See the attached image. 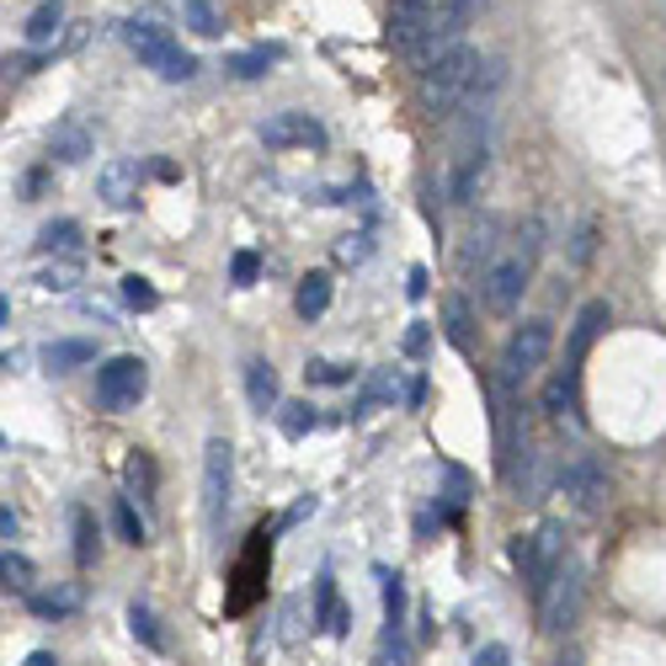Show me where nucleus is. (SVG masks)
I'll return each mask as SVG.
<instances>
[{
	"mask_svg": "<svg viewBox=\"0 0 666 666\" xmlns=\"http://www.w3.org/2000/svg\"><path fill=\"white\" fill-rule=\"evenodd\" d=\"M379 581H384V619H390V635L405 624V581L394 571H379Z\"/></svg>",
	"mask_w": 666,
	"mask_h": 666,
	"instance_id": "nucleus-32",
	"label": "nucleus"
},
{
	"mask_svg": "<svg viewBox=\"0 0 666 666\" xmlns=\"http://www.w3.org/2000/svg\"><path fill=\"white\" fill-rule=\"evenodd\" d=\"M92 155H96V139L81 118H64L60 128L49 134V160H60V166H81V160H92Z\"/></svg>",
	"mask_w": 666,
	"mask_h": 666,
	"instance_id": "nucleus-17",
	"label": "nucleus"
},
{
	"mask_svg": "<svg viewBox=\"0 0 666 666\" xmlns=\"http://www.w3.org/2000/svg\"><path fill=\"white\" fill-rule=\"evenodd\" d=\"M379 666H411V639L400 635V630H384V645H379Z\"/></svg>",
	"mask_w": 666,
	"mask_h": 666,
	"instance_id": "nucleus-42",
	"label": "nucleus"
},
{
	"mask_svg": "<svg viewBox=\"0 0 666 666\" xmlns=\"http://www.w3.org/2000/svg\"><path fill=\"white\" fill-rule=\"evenodd\" d=\"M485 171H490V145H485L480 128H469V134L458 139V150H454V177H448V192H454L458 209H469V203L480 198Z\"/></svg>",
	"mask_w": 666,
	"mask_h": 666,
	"instance_id": "nucleus-11",
	"label": "nucleus"
},
{
	"mask_svg": "<svg viewBox=\"0 0 666 666\" xmlns=\"http://www.w3.org/2000/svg\"><path fill=\"white\" fill-rule=\"evenodd\" d=\"M113 522H118V533L128 545H145V517L134 512V496H123L118 507H113Z\"/></svg>",
	"mask_w": 666,
	"mask_h": 666,
	"instance_id": "nucleus-36",
	"label": "nucleus"
},
{
	"mask_svg": "<svg viewBox=\"0 0 666 666\" xmlns=\"http://www.w3.org/2000/svg\"><path fill=\"white\" fill-rule=\"evenodd\" d=\"M539 251H545V230L528 219L522 224V235H517L507 251H496L490 262H485L480 273V299L490 315H512L522 294H528V283H533V262H539Z\"/></svg>",
	"mask_w": 666,
	"mask_h": 666,
	"instance_id": "nucleus-1",
	"label": "nucleus"
},
{
	"mask_svg": "<svg viewBox=\"0 0 666 666\" xmlns=\"http://www.w3.org/2000/svg\"><path fill=\"white\" fill-rule=\"evenodd\" d=\"M70 528H75V565L86 571V565H96V512L92 507H70Z\"/></svg>",
	"mask_w": 666,
	"mask_h": 666,
	"instance_id": "nucleus-24",
	"label": "nucleus"
},
{
	"mask_svg": "<svg viewBox=\"0 0 666 666\" xmlns=\"http://www.w3.org/2000/svg\"><path fill=\"white\" fill-rule=\"evenodd\" d=\"M554 485H560V496L571 501L575 512H598V507L607 501V469L592 454L565 458L560 475H554Z\"/></svg>",
	"mask_w": 666,
	"mask_h": 666,
	"instance_id": "nucleus-10",
	"label": "nucleus"
},
{
	"mask_svg": "<svg viewBox=\"0 0 666 666\" xmlns=\"http://www.w3.org/2000/svg\"><path fill=\"white\" fill-rule=\"evenodd\" d=\"M267 150H326V123L315 113H273L262 123Z\"/></svg>",
	"mask_w": 666,
	"mask_h": 666,
	"instance_id": "nucleus-12",
	"label": "nucleus"
},
{
	"mask_svg": "<svg viewBox=\"0 0 666 666\" xmlns=\"http://www.w3.org/2000/svg\"><path fill=\"white\" fill-rule=\"evenodd\" d=\"M0 533H6V539L17 533V512H11V507H0Z\"/></svg>",
	"mask_w": 666,
	"mask_h": 666,
	"instance_id": "nucleus-52",
	"label": "nucleus"
},
{
	"mask_svg": "<svg viewBox=\"0 0 666 666\" xmlns=\"http://www.w3.org/2000/svg\"><path fill=\"white\" fill-rule=\"evenodd\" d=\"M490 235H496V224H490V219H485L480 230H469V245H464V267H475L480 256H496V241H490Z\"/></svg>",
	"mask_w": 666,
	"mask_h": 666,
	"instance_id": "nucleus-40",
	"label": "nucleus"
},
{
	"mask_svg": "<svg viewBox=\"0 0 666 666\" xmlns=\"http://www.w3.org/2000/svg\"><path fill=\"white\" fill-rule=\"evenodd\" d=\"M60 32H64V6H60V0H49V6H38V11H32V22H28V43H32V49H49Z\"/></svg>",
	"mask_w": 666,
	"mask_h": 666,
	"instance_id": "nucleus-25",
	"label": "nucleus"
},
{
	"mask_svg": "<svg viewBox=\"0 0 666 666\" xmlns=\"http://www.w3.org/2000/svg\"><path fill=\"white\" fill-rule=\"evenodd\" d=\"M368 256H373V235H368V230L336 241V262H347V267H358V262H368Z\"/></svg>",
	"mask_w": 666,
	"mask_h": 666,
	"instance_id": "nucleus-38",
	"label": "nucleus"
},
{
	"mask_svg": "<svg viewBox=\"0 0 666 666\" xmlns=\"http://www.w3.org/2000/svg\"><path fill=\"white\" fill-rule=\"evenodd\" d=\"M560 666H575V662H560Z\"/></svg>",
	"mask_w": 666,
	"mask_h": 666,
	"instance_id": "nucleus-54",
	"label": "nucleus"
},
{
	"mask_svg": "<svg viewBox=\"0 0 666 666\" xmlns=\"http://www.w3.org/2000/svg\"><path fill=\"white\" fill-rule=\"evenodd\" d=\"M480 70L485 64L469 43L448 49L443 60H432L422 70V107L432 113V118H454V113H464V102H469V92H475Z\"/></svg>",
	"mask_w": 666,
	"mask_h": 666,
	"instance_id": "nucleus-2",
	"label": "nucleus"
},
{
	"mask_svg": "<svg viewBox=\"0 0 666 666\" xmlns=\"http://www.w3.org/2000/svg\"><path fill=\"white\" fill-rule=\"evenodd\" d=\"M230 490H235V448L224 437H209V448H203V522L213 533L230 512Z\"/></svg>",
	"mask_w": 666,
	"mask_h": 666,
	"instance_id": "nucleus-9",
	"label": "nucleus"
},
{
	"mask_svg": "<svg viewBox=\"0 0 666 666\" xmlns=\"http://www.w3.org/2000/svg\"><path fill=\"white\" fill-rule=\"evenodd\" d=\"M592 251H598V219H581V230H575V245H571V262H592Z\"/></svg>",
	"mask_w": 666,
	"mask_h": 666,
	"instance_id": "nucleus-44",
	"label": "nucleus"
},
{
	"mask_svg": "<svg viewBox=\"0 0 666 666\" xmlns=\"http://www.w3.org/2000/svg\"><path fill=\"white\" fill-rule=\"evenodd\" d=\"M49 187V171H28V198H38Z\"/></svg>",
	"mask_w": 666,
	"mask_h": 666,
	"instance_id": "nucleus-50",
	"label": "nucleus"
},
{
	"mask_svg": "<svg viewBox=\"0 0 666 666\" xmlns=\"http://www.w3.org/2000/svg\"><path fill=\"white\" fill-rule=\"evenodd\" d=\"M512 560L517 571H522V581L533 586V592H545L549 575L560 571V560H565V539H560V522H545L539 533H522L512 545Z\"/></svg>",
	"mask_w": 666,
	"mask_h": 666,
	"instance_id": "nucleus-8",
	"label": "nucleus"
},
{
	"mask_svg": "<svg viewBox=\"0 0 666 666\" xmlns=\"http://www.w3.org/2000/svg\"><path fill=\"white\" fill-rule=\"evenodd\" d=\"M43 363L54 368V373H70V368H81V363H96V341H54V347L43 352Z\"/></svg>",
	"mask_w": 666,
	"mask_h": 666,
	"instance_id": "nucleus-27",
	"label": "nucleus"
},
{
	"mask_svg": "<svg viewBox=\"0 0 666 666\" xmlns=\"http://www.w3.org/2000/svg\"><path fill=\"white\" fill-rule=\"evenodd\" d=\"M512 656H507V645H480V656H475V666H507Z\"/></svg>",
	"mask_w": 666,
	"mask_h": 666,
	"instance_id": "nucleus-45",
	"label": "nucleus"
},
{
	"mask_svg": "<svg viewBox=\"0 0 666 666\" xmlns=\"http://www.w3.org/2000/svg\"><path fill=\"white\" fill-rule=\"evenodd\" d=\"M155 177H160V182H177V177H182V171H177V166H171V160H155Z\"/></svg>",
	"mask_w": 666,
	"mask_h": 666,
	"instance_id": "nucleus-51",
	"label": "nucleus"
},
{
	"mask_svg": "<svg viewBox=\"0 0 666 666\" xmlns=\"http://www.w3.org/2000/svg\"><path fill=\"white\" fill-rule=\"evenodd\" d=\"M422 400H426V379H422V373H416V379L405 384V405H422Z\"/></svg>",
	"mask_w": 666,
	"mask_h": 666,
	"instance_id": "nucleus-48",
	"label": "nucleus"
},
{
	"mask_svg": "<svg viewBox=\"0 0 666 666\" xmlns=\"http://www.w3.org/2000/svg\"><path fill=\"white\" fill-rule=\"evenodd\" d=\"M245 400H251V411H277V373L267 358H251L245 363Z\"/></svg>",
	"mask_w": 666,
	"mask_h": 666,
	"instance_id": "nucleus-20",
	"label": "nucleus"
},
{
	"mask_svg": "<svg viewBox=\"0 0 666 666\" xmlns=\"http://www.w3.org/2000/svg\"><path fill=\"white\" fill-rule=\"evenodd\" d=\"M182 11H187V28L198 32V38H219L224 32V17H219L213 0H182Z\"/></svg>",
	"mask_w": 666,
	"mask_h": 666,
	"instance_id": "nucleus-30",
	"label": "nucleus"
},
{
	"mask_svg": "<svg viewBox=\"0 0 666 666\" xmlns=\"http://www.w3.org/2000/svg\"><path fill=\"white\" fill-rule=\"evenodd\" d=\"M613 326V309H607V299H592V304H581V315H575V326H571V347H565V363L581 368L586 363V352L598 347V336Z\"/></svg>",
	"mask_w": 666,
	"mask_h": 666,
	"instance_id": "nucleus-15",
	"label": "nucleus"
},
{
	"mask_svg": "<svg viewBox=\"0 0 666 666\" xmlns=\"http://www.w3.org/2000/svg\"><path fill=\"white\" fill-rule=\"evenodd\" d=\"M426 341H432V331H426L422 320H416V326L405 331V352H426Z\"/></svg>",
	"mask_w": 666,
	"mask_h": 666,
	"instance_id": "nucleus-46",
	"label": "nucleus"
},
{
	"mask_svg": "<svg viewBox=\"0 0 666 666\" xmlns=\"http://www.w3.org/2000/svg\"><path fill=\"white\" fill-rule=\"evenodd\" d=\"M437 17H443V0H390V43L394 54L405 60H422V49L437 32Z\"/></svg>",
	"mask_w": 666,
	"mask_h": 666,
	"instance_id": "nucleus-7",
	"label": "nucleus"
},
{
	"mask_svg": "<svg viewBox=\"0 0 666 666\" xmlns=\"http://www.w3.org/2000/svg\"><path fill=\"white\" fill-rule=\"evenodd\" d=\"M304 379H309V384H352V363H331V358H315V363L304 368Z\"/></svg>",
	"mask_w": 666,
	"mask_h": 666,
	"instance_id": "nucleus-37",
	"label": "nucleus"
},
{
	"mask_svg": "<svg viewBox=\"0 0 666 666\" xmlns=\"http://www.w3.org/2000/svg\"><path fill=\"white\" fill-rule=\"evenodd\" d=\"M123 43H128V49L139 54V64L155 70L160 81H192V75H198V60L177 43V32L166 28L160 17H134V22H123Z\"/></svg>",
	"mask_w": 666,
	"mask_h": 666,
	"instance_id": "nucleus-3",
	"label": "nucleus"
},
{
	"mask_svg": "<svg viewBox=\"0 0 666 666\" xmlns=\"http://www.w3.org/2000/svg\"><path fill=\"white\" fill-rule=\"evenodd\" d=\"M277 60H283V49H277V43H256V49H245V54H230L224 70H230L235 81H262Z\"/></svg>",
	"mask_w": 666,
	"mask_h": 666,
	"instance_id": "nucleus-21",
	"label": "nucleus"
},
{
	"mask_svg": "<svg viewBox=\"0 0 666 666\" xmlns=\"http://www.w3.org/2000/svg\"><path fill=\"white\" fill-rule=\"evenodd\" d=\"M139 182H145V171H139V160H107L102 171H96V192H102V203L107 209H134V198H139Z\"/></svg>",
	"mask_w": 666,
	"mask_h": 666,
	"instance_id": "nucleus-14",
	"label": "nucleus"
},
{
	"mask_svg": "<svg viewBox=\"0 0 666 666\" xmlns=\"http://www.w3.org/2000/svg\"><path fill=\"white\" fill-rule=\"evenodd\" d=\"M267 560H273V533L267 528H256L251 533V549H245L241 571H235V598H230V613H241V607H251V598H256V581H262V571H267Z\"/></svg>",
	"mask_w": 666,
	"mask_h": 666,
	"instance_id": "nucleus-16",
	"label": "nucleus"
},
{
	"mask_svg": "<svg viewBox=\"0 0 666 666\" xmlns=\"http://www.w3.org/2000/svg\"><path fill=\"white\" fill-rule=\"evenodd\" d=\"M230 277H235V288H251V283L262 277V256H256V251H235V256H230Z\"/></svg>",
	"mask_w": 666,
	"mask_h": 666,
	"instance_id": "nucleus-41",
	"label": "nucleus"
},
{
	"mask_svg": "<svg viewBox=\"0 0 666 666\" xmlns=\"http://www.w3.org/2000/svg\"><path fill=\"white\" fill-rule=\"evenodd\" d=\"M145 390H150V368H145V358H134V352L107 358V363L96 368V405L113 411V416L134 411V405L145 400Z\"/></svg>",
	"mask_w": 666,
	"mask_h": 666,
	"instance_id": "nucleus-5",
	"label": "nucleus"
},
{
	"mask_svg": "<svg viewBox=\"0 0 666 666\" xmlns=\"http://www.w3.org/2000/svg\"><path fill=\"white\" fill-rule=\"evenodd\" d=\"M315 512V496H304V501H294V507H288V517H283V522H299V517H309Z\"/></svg>",
	"mask_w": 666,
	"mask_h": 666,
	"instance_id": "nucleus-49",
	"label": "nucleus"
},
{
	"mask_svg": "<svg viewBox=\"0 0 666 666\" xmlns=\"http://www.w3.org/2000/svg\"><path fill=\"white\" fill-rule=\"evenodd\" d=\"M315 630L320 635H347V607H341L331 571H320V581H315Z\"/></svg>",
	"mask_w": 666,
	"mask_h": 666,
	"instance_id": "nucleus-19",
	"label": "nucleus"
},
{
	"mask_svg": "<svg viewBox=\"0 0 666 666\" xmlns=\"http://www.w3.org/2000/svg\"><path fill=\"white\" fill-rule=\"evenodd\" d=\"M549 347H554V326L549 320H522L512 336H507V347H501V363H496V379L517 390V384H528L539 368H545Z\"/></svg>",
	"mask_w": 666,
	"mask_h": 666,
	"instance_id": "nucleus-4",
	"label": "nucleus"
},
{
	"mask_svg": "<svg viewBox=\"0 0 666 666\" xmlns=\"http://www.w3.org/2000/svg\"><path fill=\"white\" fill-rule=\"evenodd\" d=\"M128 630H134V639H139V645H150V651H166V635L155 630V613H150L145 603L128 607Z\"/></svg>",
	"mask_w": 666,
	"mask_h": 666,
	"instance_id": "nucleus-33",
	"label": "nucleus"
},
{
	"mask_svg": "<svg viewBox=\"0 0 666 666\" xmlns=\"http://www.w3.org/2000/svg\"><path fill=\"white\" fill-rule=\"evenodd\" d=\"M294 309H299L304 320H320L326 309H331V277L326 273H309L299 283V294H294Z\"/></svg>",
	"mask_w": 666,
	"mask_h": 666,
	"instance_id": "nucleus-23",
	"label": "nucleus"
},
{
	"mask_svg": "<svg viewBox=\"0 0 666 666\" xmlns=\"http://www.w3.org/2000/svg\"><path fill=\"white\" fill-rule=\"evenodd\" d=\"M485 6H490V0H443V17H437V32H432V43H426L422 49V70L432 60H443V54H448V49H458V38H464V28H469V22H475V17H480Z\"/></svg>",
	"mask_w": 666,
	"mask_h": 666,
	"instance_id": "nucleus-13",
	"label": "nucleus"
},
{
	"mask_svg": "<svg viewBox=\"0 0 666 666\" xmlns=\"http://www.w3.org/2000/svg\"><path fill=\"white\" fill-rule=\"evenodd\" d=\"M581 598H586V575H581V565L565 554L560 571L549 575V586L539 592V630H545V635H565L575 624V613H581Z\"/></svg>",
	"mask_w": 666,
	"mask_h": 666,
	"instance_id": "nucleus-6",
	"label": "nucleus"
},
{
	"mask_svg": "<svg viewBox=\"0 0 666 666\" xmlns=\"http://www.w3.org/2000/svg\"><path fill=\"white\" fill-rule=\"evenodd\" d=\"M28 666H60V662H54L49 651H38V656H28Z\"/></svg>",
	"mask_w": 666,
	"mask_h": 666,
	"instance_id": "nucleus-53",
	"label": "nucleus"
},
{
	"mask_svg": "<svg viewBox=\"0 0 666 666\" xmlns=\"http://www.w3.org/2000/svg\"><path fill=\"white\" fill-rule=\"evenodd\" d=\"M443 331H448V341H454L458 352H469V299L464 294L443 299Z\"/></svg>",
	"mask_w": 666,
	"mask_h": 666,
	"instance_id": "nucleus-29",
	"label": "nucleus"
},
{
	"mask_svg": "<svg viewBox=\"0 0 666 666\" xmlns=\"http://www.w3.org/2000/svg\"><path fill=\"white\" fill-rule=\"evenodd\" d=\"M123 475H128V496L150 501V490H155V464H150V454H134L128 464H123Z\"/></svg>",
	"mask_w": 666,
	"mask_h": 666,
	"instance_id": "nucleus-31",
	"label": "nucleus"
},
{
	"mask_svg": "<svg viewBox=\"0 0 666 666\" xmlns=\"http://www.w3.org/2000/svg\"><path fill=\"white\" fill-rule=\"evenodd\" d=\"M0 575H6V586L11 592H32V560L28 554H17V549H6V560H0Z\"/></svg>",
	"mask_w": 666,
	"mask_h": 666,
	"instance_id": "nucleus-34",
	"label": "nucleus"
},
{
	"mask_svg": "<svg viewBox=\"0 0 666 666\" xmlns=\"http://www.w3.org/2000/svg\"><path fill=\"white\" fill-rule=\"evenodd\" d=\"M405 294H411V299H422V294H426V267H411V283H405Z\"/></svg>",
	"mask_w": 666,
	"mask_h": 666,
	"instance_id": "nucleus-47",
	"label": "nucleus"
},
{
	"mask_svg": "<svg viewBox=\"0 0 666 666\" xmlns=\"http://www.w3.org/2000/svg\"><path fill=\"white\" fill-rule=\"evenodd\" d=\"M379 400H394V368H379V373L368 379V390H363V400H358V411H352V416H368Z\"/></svg>",
	"mask_w": 666,
	"mask_h": 666,
	"instance_id": "nucleus-35",
	"label": "nucleus"
},
{
	"mask_svg": "<svg viewBox=\"0 0 666 666\" xmlns=\"http://www.w3.org/2000/svg\"><path fill=\"white\" fill-rule=\"evenodd\" d=\"M81 277H86V262H81V256H54V262L38 273V283H43L49 294H70Z\"/></svg>",
	"mask_w": 666,
	"mask_h": 666,
	"instance_id": "nucleus-26",
	"label": "nucleus"
},
{
	"mask_svg": "<svg viewBox=\"0 0 666 666\" xmlns=\"http://www.w3.org/2000/svg\"><path fill=\"white\" fill-rule=\"evenodd\" d=\"M315 426H320V416H315V405H283V432H288V437H304V432H315Z\"/></svg>",
	"mask_w": 666,
	"mask_h": 666,
	"instance_id": "nucleus-39",
	"label": "nucleus"
},
{
	"mask_svg": "<svg viewBox=\"0 0 666 666\" xmlns=\"http://www.w3.org/2000/svg\"><path fill=\"white\" fill-rule=\"evenodd\" d=\"M123 299L134 304V309H155V304H160V294H155L150 283H145L139 273H134V277H123Z\"/></svg>",
	"mask_w": 666,
	"mask_h": 666,
	"instance_id": "nucleus-43",
	"label": "nucleus"
},
{
	"mask_svg": "<svg viewBox=\"0 0 666 666\" xmlns=\"http://www.w3.org/2000/svg\"><path fill=\"white\" fill-rule=\"evenodd\" d=\"M81 251V224L75 219H54L38 230V256H75Z\"/></svg>",
	"mask_w": 666,
	"mask_h": 666,
	"instance_id": "nucleus-22",
	"label": "nucleus"
},
{
	"mask_svg": "<svg viewBox=\"0 0 666 666\" xmlns=\"http://www.w3.org/2000/svg\"><path fill=\"white\" fill-rule=\"evenodd\" d=\"M28 607L38 619H64V613H75L81 607V586H60V592H32Z\"/></svg>",
	"mask_w": 666,
	"mask_h": 666,
	"instance_id": "nucleus-28",
	"label": "nucleus"
},
{
	"mask_svg": "<svg viewBox=\"0 0 666 666\" xmlns=\"http://www.w3.org/2000/svg\"><path fill=\"white\" fill-rule=\"evenodd\" d=\"M575 384H581V368H571V363H560L554 373H549L545 394H539L545 416H554V422H565V416H571V422H575Z\"/></svg>",
	"mask_w": 666,
	"mask_h": 666,
	"instance_id": "nucleus-18",
	"label": "nucleus"
}]
</instances>
